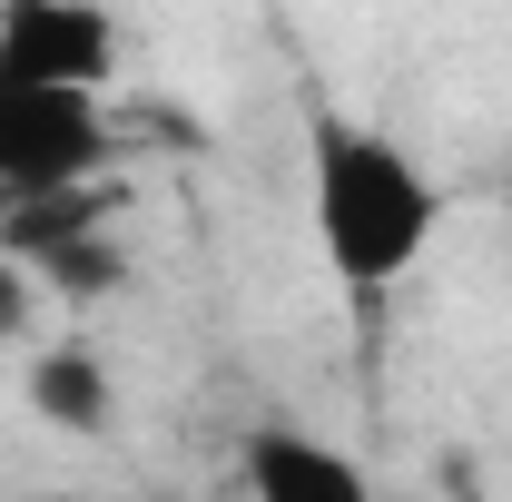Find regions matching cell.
Segmentation results:
<instances>
[{
    "label": "cell",
    "mask_w": 512,
    "mask_h": 502,
    "mask_svg": "<svg viewBox=\"0 0 512 502\" xmlns=\"http://www.w3.org/2000/svg\"><path fill=\"white\" fill-rule=\"evenodd\" d=\"M306 217H316L335 286L384 296L444 237V188L404 138H384L365 119H316L306 128Z\"/></svg>",
    "instance_id": "obj_1"
},
{
    "label": "cell",
    "mask_w": 512,
    "mask_h": 502,
    "mask_svg": "<svg viewBox=\"0 0 512 502\" xmlns=\"http://www.w3.org/2000/svg\"><path fill=\"white\" fill-rule=\"evenodd\" d=\"M99 168H109V99L99 89L0 79V207L89 197Z\"/></svg>",
    "instance_id": "obj_2"
},
{
    "label": "cell",
    "mask_w": 512,
    "mask_h": 502,
    "mask_svg": "<svg viewBox=\"0 0 512 502\" xmlns=\"http://www.w3.org/2000/svg\"><path fill=\"white\" fill-rule=\"evenodd\" d=\"M0 79H40V89H99L119 79V20L89 0H10L0 10Z\"/></svg>",
    "instance_id": "obj_3"
},
{
    "label": "cell",
    "mask_w": 512,
    "mask_h": 502,
    "mask_svg": "<svg viewBox=\"0 0 512 502\" xmlns=\"http://www.w3.org/2000/svg\"><path fill=\"white\" fill-rule=\"evenodd\" d=\"M237 483L247 502H375V473L306 424H256L237 443Z\"/></svg>",
    "instance_id": "obj_4"
},
{
    "label": "cell",
    "mask_w": 512,
    "mask_h": 502,
    "mask_svg": "<svg viewBox=\"0 0 512 502\" xmlns=\"http://www.w3.org/2000/svg\"><path fill=\"white\" fill-rule=\"evenodd\" d=\"M30 414L60 434H109V365L89 345H40L30 355Z\"/></svg>",
    "instance_id": "obj_5"
},
{
    "label": "cell",
    "mask_w": 512,
    "mask_h": 502,
    "mask_svg": "<svg viewBox=\"0 0 512 502\" xmlns=\"http://www.w3.org/2000/svg\"><path fill=\"white\" fill-rule=\"evenodd\" d=\"M30 315H40V276L0 247V345H20V335H30Z\"/></svg>",
    "instance_id": "obj_6"
}]
</instances>
